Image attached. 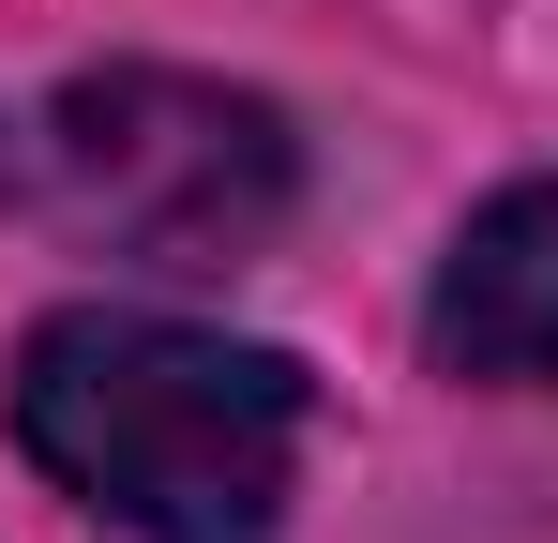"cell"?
Instances as JSON below:
<instances>
[{
    "mask_svg": "<svg viewBox=\"0 0 558 543\" xmlns=\"http://www.w3.org/2000/svg\"><path fill=\"white\" fill-rule=\"evenodd\" d=\"M15 438L136 543H257L302 468V362L151 302H76L15 348Z\"/></svg>",
    "mask_w": 558,
    "mask_h": 543,
    "instance_id": "6da1fadb",
    "label": "cell"
},
{
    "mask_svg": "<svg viewBox=\"0 0 558 543\" xmlns=\"http://www.w3.org/2000/svg\"><path fill=\"white\" fill-rule=\"evenodd\" d=\"M46 152H61L76 227L121 242V257H151V272H227V257H257L287 227V121L257 90L121 61V76L61 90Z\"/></svg>",
    "mask_w": 558,
    "mask_h": 543,
    "instance_id": "7a4b0ae2",
    "label": "cell"
},
{
    "mask_svg": "<svg viewBox=\"0 0 558 543\" xmlns=\"http://www.w3.org/2000/svg\"><path fill=\"white\" fill-rule=\"evenodd\" d=\"M423 348L483 393H558V181H513L453 227L423 287Z\"/></svg>",
    "mask_w": 558,
    "mask_h": 543,
    "instance_id": "3957f363",
    "label": "cell"
},
{
    "mask_svg": "<svg viewBox=\"0 0 558 543\" xmlns=\"http://www.w3.org/2000/svg\"><path fill=\"white\" fill-rule=\"evenodd\" d=\"M0 167H15V152H0Z\"/></svg>",
    "mask_w": 558,
    "mask_h": 543,
    "instance_id": "277c9868",
    "label": "cell"
}]
</instances>
